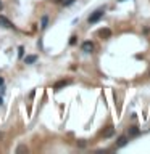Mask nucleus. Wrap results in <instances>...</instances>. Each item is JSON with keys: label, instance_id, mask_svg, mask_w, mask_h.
I'll list each match as a JSON object with an SVG mask.
<instances>
[{"label": "nucleus", "instance_id": "nucleus-9", "mask_svg": "<svg viewBox=\"0 0 150 154\" xmlns=\"http://www.w3.org/2000/svg\"><path fill=\"white\" fill-rule=\"evenodd\" d=\"M47 24H49V16L44 15V16H42V19H40V29H42V31L47 29Z\"/></svg>", "mask_w": 150, "mask_h": 154}, {"label": "nucleus", "instance_id": "nucleus-10", "mask_svg": "<svg viewBox=\"0 0 150 154\" xmlns=\"http://www.w3.org/2000/svg\"><path fill=\"white\" fill-rule=\"evenodd\" d=\"M36 61H37V56H36V55H29V56L24 58V63H26V64H32V63H36Z\"/></svg>", "mask_w": 150, "mask_h": 154}, {"label": "nucleus", "instance_id": "nucleus-21", "mask_svg": "<svg viewBox=\"0 0 150 154\" xmlns=\"http://www.w3.org/2000/svg\"><path fill=\"white\" fill-rule=\"evenodd\" d=\"M0 8H2V2H0Z\"/></svg>", "mask_w": 150, "mask_h": 154}, {"label": "nucleus", "instance_id": "nucleus-11", "mask_svg": "<svg viewBox=\"0 0 150 154\" xmlns=\"http://www.w3.org/2000/svg\"><path fill=\"white\" fill-rule=\"evenodd\" d=\"M16 152H28V148L24 145H20V146L16 148Z\"/></svg>", "mask_w": 150, "mask_h": 154}, {"label": "nucleus", "instance_id": "nucleus-8", "mask_svg": "<svg viewBox=\"0 0 150 154\" xmlns=\"http://www.w3.org/2000/svg\"><path fill=\"white\" fill-rule=\"evenodd\" d=\"M113 133H115V128H113V127H108L103 133H102V137H103V138H111Z\"/></svg>", "mask_w": 150, "mask_h": 154}, {"label": "nucleus", "instance_id": "nucleus-20", "mask_svg": "<svg viewBox=\"0 0 150 154\" xmlns=\"http://www.w3.org/2000/svg\"><path fill=\"white\" fill-rule=\"evenodd\" d=\"M118 2H126V0H118Z\"/></svg>", "mask_w": 150, "mask_h": 154}, {"label": "nucleus", "instance_id": "nucleus-1", "mask_svg": "<svg viewBox=\"0 0 150 154\" xmlns=\"http://www.w3.org/2000/svg\"><path fill=\"white\" fill-rule=\"evenodd\" d=\"M105 15V8H99V10H95L94 13H91V16L87 18V23L89 24H94V23H97L100 21V18Z\"/></svg>", "mask_w": 150, "mask_h": 154}, {"label": "nucleus", "instance_id": "nucleus-15", "mask_svg": "<svg viewBox=\"0 0 150 154\" xmlns=\"http://www.w3.org/2000/svg\"><path fill=\"white\" fill-rule=\"evenodd\" d=\"M77 146H79V148H84V146H86V141H84V140H79V143H77Z\"/></svg>", "mask_w": 150, "mask_h": 154}, {"label": "nucleus", "instance_id": "nucleus-3", "mask_svg": "<svg viewBox=\"0 0 150 154\" xmlns=\"http://www.w3.org/2000/svg\"><path fill=\"white\" fill-rule=\"evenodd\" d=\"M0 26H3V27H7V29H15L13 23H11L8 18H5L3 15H0Z\"/></svg>", "mask_w": 150, "mask_h": 154}, {"label": "nucleus", "instance_id": "nucleus-17", "mask_svg": "<svg viewBox=\"0 0 150 154\" xmlns=\"http://www.w3.org/2000/svg\"><path fill=\"white\" fill-rule=\"evenodd\" d=\"M3 85V77H0V87Z\"/></svg>", "mask_w": 150, "mask_h": 154}, {"label": "nucleus", "instance_id": "nucleus-5", "mask_svg": "<svg viewBox=\"0 0 150 154\" xmlns=\"http://www.w3.org/2000/svg\"><path fill=\"white\" fill-rule=\"evenodd\" d=\"M139 133H140L139 127H136V125H131V127H129V138H134V137H137Z\"/></svg>", "mask_w": 150, "mask_h": 154}, {"label": "nucleus", "instance_id": "nucleus-4", "mask_svg": "<svg viewBox=\"0 0 150 154\" xmlns=\"http://www.w3.org/2000/svg\"><path fill=\"white\" fill-rule=\"evenodd\" d=\"M128 145V135H121L118 140H116V148H123Z\"/></svg>", "mask_w": 150, "mask_h": 154}, {"label": "nucleus", "instance_id": "nucleus-6", "mask_svg": "<svg viewBox=\"0 0 150 154\" xmlns=\"http://www.w3.org/2000/svg\"><path fill=\"white\" fill-rule=\"evenodd\" d=\"M71 84V80H58L55 85H53V88L55 90H60V88H63V87H66V85H69Z\"/></svg>", "mask_w": 150, "mask_h": 154}, {"label": "nucleus", "instance_id": "nucleus-7", "mask_svg": "<svg viewBox=\"0 0 150 154\" xmlns=\"http://www.w3.org/2000/svg\"><path fill=\"white\" fill-rule=\"evenodd\" d=\"M99 34H100V35H102L103 39H110V37H111V31H110L108 27H103V29H100V32H99Z\"/></svg>", "mask_w": 150, "mask_h": 154}, {"label": "nucleus", "instance_id": "nucleus-12", "mask_svg": "<svg viewBox=\"0 0 150 154\" xmlns=\"http://www.w3.org/2000/svg\"><path fill=\"white\" fill-rule=\"evenodd\" d=\"M76 2V0H63V5L65 7H69V5H73Z\"/></svg>", "mask_w": 150, "mask_h": 154}, {"label": "nucleus", "instance_id": "nucleus-13", "mask_svg": "<svg viewBox=\"0 0 150 154\" xmlns=\"http://www.w3.org/2000/svg\"><path fill=\"white\" fill-rule=\"evenodd\" d=\"M76 39H77L76 35H73V37L69 39V45H74V43H76Z\"/></svg>", "mask_w": 150, "mask_h": 154}, {"label": "nucleus", "instance_id": "nucleus-18", "mask_svg": "<svg viewBox=\"0 0 150 154\" xmlns=\"http://www.w3.org/2000/svg\"><path fill=\"white\" fill-rule=\"evenodd\" d=\"M0 104H3V98L2 96H0Z\"/></svg>", "mask_w": 150, "mask_h": 154}, {"label": "nucleus", "instance_id": "nucleus-19", "mask_svg": "<svg viewBox=\"0 0 150 154\" xmlns=\"http://www.w3.org/2000/svg\"><path fill=\"white\" fill-rule=\"evenodd\" d=\"M53 2H61V0H53Z\"/></svg>", "mask_w": 150, "mask_h": 154}, {"label": "nucleus", "instance_id": "nucleus-16", "mask_svg": "<svg viewBox=\"0 0 150 154\" xmlns=\"http://www.w3.org/2000/svg\"><path fill=\"white\" fill-rule=\"evenodd\" d=\"M3 93H5V88L2 87V88H0V95H3Z\"/></svg>", "mask_w": 150, "mask_h": 154}, {"label": "nucleus", "instance_id": "nucleus-14", "mask_svg": "<svg viewBox=\"0 0 150 154\" xmlns=\"http://www.w3.org/2000/svg\"><path fill=\"white\" fill-rule=\"evenodd\" d=\"M18 51H20V53H18V56L23 58V51H24V48H23V47H20V48H18Z\"/></svg>", "mask_w": 150, "mask_h": 154}, {"label": "nucleus", "instance_id": "nucleus-2", "mask_svg": "<svg viewBox=\"0 0 150 154\" xmlns=\"http://www.w3.org/2000/svg\"><path fill=\"white\" fill-rule=\"evenodd\" d=\"M94 48H95V45L91 42V40H87V42H82V45H81V50H82L84 53H92Z\"/></svg>", "mask_w": 150, "mask_h": 154}]
</instances>
